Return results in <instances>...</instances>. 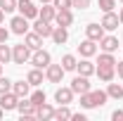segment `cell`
I'll list each match as a JSON object with an SVG mask.
<instances>
[{
	"label": "cell",
	"mask_w": 123,
	"mask_h": 121,
	"mask_svg": "<svg viewBox=\"0 0 123 121\" xmlns=\"http://www.w3.org/2000/svg\"><path fill=\"white\" fill-rule=\"evenodd\" d=\"M107 100H109V95L107 90H88V93H83L80 95V107L83 109H95V107H104L107 105Z\"/></svg>",
	"instance_id": "obj_1"
},
{
	"label": "cell",
	"mask_w": 123,
	"mask_h": 121,
	"mask_svg": "<svg viewBox=\"0 0 123 121\" xmlns=\"http://www.w3.org/2000/svg\"><path fill=\"white\" fill-rule=\"evenodd\" d=\"M31 55H33V50L26 43H19V45L12 47V62L14 64H26V62H31Z\"/></svg>",
	"instance_id": "obj_2"
},
{
	"label": "cell",
	"mask_w": 123,
	"mask_h": 121,
	"mask_svg": "<svg viewBox=\"0 0 123 121\" xmlns=\"http://www.w3.org/2000/svg\"><path fill=\"white\" fill-rule=\"evenodd\" d=\"M31 64L33 67H38V69H47L50 64H52V57H50V52L47 50H33V55H31Z\"/></svg>",
	"instance_id": "obj_3"
},
{
	"label": "cell",
	"mask_w": 123,
	"mask_h": 121,
	"mask_svg": "<svg viewBox=\"0 0 123 121\" xmlns=\"http://www.w3.org/2000/svg\"><path fill=\"white\" fill-rule=\"evenodd\" d=\"M17 112L21 114V119H36V105L31 102L29 97H19Z\"/></svg>",
	"instance_id": "obj_4"
},
{
	"label": "cell",
	"mask_w": 123,
	"mask_h": 121,
	"mask_svg": "<svg viewBox=\"0 0 123 121\" xmlns=\"http://www.w3.org/2000/svg\"><path fill=\"white\" fill-rule=\"evenodd\" d=\"M10 26H12V33H17V36H24V33H29V19L24 14H17L12 17V21H10Z\"/></svg>",
	"instance_id": "obj_5"
},
{
	"label": "cell",
	"mask_w": 123,
	"mask_h": 121,
	"mask_svg": "<svg viewBox=\"0 0 123 121\" xmlns=\"http://www.w3.org/2000/svg\"><path fill=\"white\" fill-rule=\"evenodd\" d=\"M17 10H19V14H24L26 19H36L38 17V7L31 0H17Z\"/></svg>",
	"instance_id": "obj_6"
},
{
	"label": "cell",
	"mask_w": 123,
	"mask_h": 121,
	"mask_svg": "<svg viewBox=\"0 0 123 121\" xmlns=\"http://www.w3.org/2000/svg\"><path fill=\"white\" fill-rule=\"evenodd\" d=\"M71 90H74V95H83V93L90 90V81H88V76H80L78 74L74 81H71V86H69Z\"/></svg>",
	"instance_id": "obj_7"
},
{
	"label": "cell",
	"mask_w": 123,
	"mask_h": 121,
	"mask_svg": "<svg viewBox=\"0 0 123 121\" xmlns=\"http://www.w3.org/2000/svg\"><path fill=\"white\" fill-rule=\"evenodd\" d=\"M33 31H36L38 36H43V38H50V36H52V31H55V26H52V21H45V19L36 17V24H33Z\"/></svg>",
	"instance_id": "obj_8"
},
{
	"label": "cell",
	"mask_w": 123,
	"mask_h": 121,
	"mask_svg": "<svg viewBox=\"0 0 123 121\" xmlns=\"http://www.w3.org/2000/svg\"><path fill=\"white\" fill-rule=\"evenodd\" d=\"M45 78L50 83H62V78H64V67H62V64H50L45 69Z\"/></svg>",
	"instance_id": "obj_9"
},
{
	"label": "cell",
	"mask_w": 123,
	"mask_h": 121,
	"mask_svg": "<svg viewBox=\"0 0 123 121\" xmlns=\"http://www.w3.org/2000/svg\"><path fill=\"white\" fill-rule=\"evenodd\" d=\"M17 105H19V97H17L12 90H7V93H2V95H0V107H2L5 112L17 109Z\"/></svg>",
	"instance_id": "obj_10"
},
{
	"label": "cell",
	"mask_w": 123,
	"mask_h": 121,
	"mask_svg": "<svg viewBox=\"0 0 123 121\" xmlns=\"http://www.w3.org/2000/svg\"><path fill=\"white\" fill-rule=\"evenodd\" d=\"M85 36H88L90 40H95V43H99V40L104 38V26H102V24H88V26H85Z\"/></svg>",
	"instance_id": "obj_11"
},
{
	"label": "cell",
	"mask_w": 123,
	"mask_h": 121,
	"mask_svg": "<svg viewBox=\"0 0 123 121\" xmlns=\"http://www.w3.org/2000/svg\"><path fill=\"white\" fill-rule=\"evenodd\" d=\"M36 119H40V121H50V119H55V107L47 105V102L38 105V107H36Z\"/></svg>",
	"instance_id": "obj_12"
},
{
	"label": "cell",
	"mask_w": 123,
	"mask_h": 121,
	"mask_svg": "<svg viewBox=\"0 0 123 121\" xmlns=\"http://www.w3.org/2000/svg\"><path fill=\"white\" fill-rule=\"evenodd\" d=\"M95 69H97V67H95V64L90 62V57H83V60L76 64V71H78L80 76H88V78L95 74Z\"/></svg>",
	"instance_id": "obj_13"
},
{
	"label": "cell",
	"mask_w": 123,
	"mask_h": 121,
	"mask_svg": "<svg viewBox=\"0 0 123 121\" xmlns=\"http://www.w3.org/2000/svg\"><path fill=\"white\" fill-rule=\"evenodd\" d=\"M12 93L17 97H29L31 95V83L29 81H12Z\"/></svg>",
	"instance_id": "obj_14"
},
{
	"label": "cell",
	"mask_w": 123,
	"mask_h": 121,
	"mask_svg": "<svg viewBox=\"0 0 123 121\" xmlns=\"http://www.w3.org/2000/svg\"><path fill=\"white\" fill-rule=\"evenodd\" d=\"M24 43H26L31 50H40V47H43V36H38L36 31H29V33H24Z\"/></svg>",
	"instance_id": "obj_15"
},
{
	"label": "cell",
	"mask_w": 123,
	"mask_h": 121,
	"mask_svg": "<svg viewBox=\"0 0 123 121\" xmlns=\"http://www.w3.org/2000/svg\"><path fill=\"white\" fill-rule=\"evenodd\" d=\"M55 24H57V26H71V24H74V12H71V10H57Z\"/></svg>",
	"instance_id": "obj_16"
},
{
	"label": "cell",
	"mask_w": 123,
	"mask_h": 121,
	"mask_svg": "<svg viewBox=\"0 0 123 121\" xmlns=\"http://www.w3.org/2000/svg\"><path fill=\"white\" fill-rule=\"evenodd\" d=\"M78 52H80V57H95V55H97V45H95V40L85 38V40L78 45Z\"/></svg>",
	"instance_id": "obj_17"
},
{
	"label": "cell",
	"mask_w": 123,
	"mask_h": 121,
	"mask_svg": "<svg viewBox=\"0 0 123 121\" xmlns=\"http://www.w3.org/2000/svg\"><path fill=\"white\" fill-rule=\"evenodd\" d=\"M99 47H102L104 52H116V50H118V38H116V36H107V33H104V38L99 40Z\"/></svg>",
	"instance_id": "obj_18"
},
{
	"label": "cell",
	"mask_w": 123,
	"mask_h": 121,
	"mask_svg": "<svg viewBox=\"0 0 123 121\" xmlns=\"http://www.w3.org/2000/svg\"><path fill=\"white\" fill-rule=\"evenodd\" d=\"M95 74L99 76V81L109 83V81H114V78H116V67H97V69H95Z\"/></svg>",
	"instance_id": "obj_19"
},
{
	"label": "cell",
	"mask_w": 123,
	"mask_h": 121,
	"mask_svg": "<svg viewBox=\"0 0 123 121\" xmlns=\"http://www.w3.org/2000/svg\"><path fill=\"white\" fill-rule=\"evenodd\" d=\"M38 17L45 19V21H55V17H57V7H55L52 2H45V5L38 10Z\"/></svg>",
	"instance_id": "obj_20"
},
{
	"label": "cell",
	"mask_w": 123,
	"mask_h": 121,
	"mask_svg": "<svg viewBox=\"0 0 123 121\" xmlns=\"http://www.w3.org/2000/svg\"><path fill=\"white\" fill-rule=\"evenodd\" d=\"M118 24H121L118 14H114V12H104V19H102V26H104V31H114V29H118Z\"/></svg>",
	"instance_id": "obj_21"
},
{
	"label": "cell",
	"mask_w": 123,
	"mask_h": 121,
	"mask_svg": "<svg viewBox=\"0 0 123 121\" xmlns=\"http://www.w3.org/2000/svg\"><path fill=\"white\" fill-rule=\"evenodd\" d=\"M50 38L55 40V45H64V43L69 40V31H66V26H55V31H52Z\"/></svg>",
	"instance_id": "obj_22"
},
{
	"label": "cell",
	"mask_w": 123,
	"mask_h": 121,
	"mask_svg": "<svg viewBox=\"0 0 123 121\" xmlns=\"http://www.w3.org/2000/svg\"><path fill=\"white\" fill-rule=\"evenodd\" d=\"M55 100H57L59 105H69V102L74 100V90H71V88H57Z\"/></svg>",
	"instance_id": "obj_23"
},
{
	"label": "cell",
	"mask_w": 123,
	"mask_h": 121,
	"mask_svg": "<svg viewBox=\"0 0 123 121\" xmlns=\"http://www.w3.org/2000/svg\"><path fill=\"white\" fill-rule=\"evenodd\" d=\"M26 81H29V83L33 86V88H38V86L43 83V71H40L38 67H33V69L29 71V76H26Z\"/></svg>",
	"instance_id": "obj_24"
},
{
	"label": "cell",
	"mask_w": 123,
	"mask_h": 121,
	"mask_svg": "<svg viewBox=\"0 0 123 121\" xmlns=\"http://www.w3.org/2000/svg\"><path fill=\"white\" fill-rule=\"evenodd\" d=\"M107 95L111 97V100H121V97H123V86H118V83H111V81H109V86H107Z\"/></svg>",
	"instance_id": "obj_25"
},
{
	"label": "cell",
	"mask_w": 123,
	"mask_h": 121,
	"mask_svg": "<svg viewBox=\"0 0 123 121\" xmlns=\"http://www.w3.org/2000/svg\"><path fill=\"white\" fill-rule=\"evenodd\" d=\"M76 64H78V60L74 57V55H64V57H62V67H64V71H76Z\"/></svg>",
	"instance_id": "obj_26"
},
{
	"label": "cell",
	"mask_w": 123,
	"mask_h": 121,
	"mask_svg": "<svg viewBox=\"0 0 123 121\" xmlns=\"http://www.w3.org/2000/svg\"><path fill=\"white\" fill-rule=\"evenodd\" d=\"M97 64H99V67H116V57H114V52H102Z\"/></svg>",
	"instance_id": "obj_27"
},
{
	"label": "cell",
	"mask_w": 123,
	"mask_h": 121,
	"mask_svg": "<svg viewBox=\"0 0 123 121\" xmlns=\"http://www.w3.org/2000/svg\"><path fill=\"white\" fill-rule=\"evenodd\" d=\"M10 60H12V47L0 43V64H7Z\"/></svg>",
	"instance_id": "obj_28"
},
{
	"label": "cell",
	"mask_w": 123,
	"mask_h": 121,
	"mask_svg": "<svg viewBox=\"0 0 123 121\" xmlns=\"http://www.w3.org/2000/svg\"><path fill=\"white\" fill-rule=\"evenodd\" d=\"M55 119H57V121L71 119V109H69L66 105H59V109H55Z\"/></svg>",
	"instance_id": "obj_29"
},
{
	"label": "cell",
	"mask_w": 123,
	"mask_h": 121,
	"mask_svg": "<svg viewBox=\"0 0 123 121\" xmlns=\"http://www.w3.org/2000/svg\"><path fill=\"white\" fill-rule=\"evenodd\" d=\"M29 100L38 107V105H43V102H45V93H43V90H33V93L29 95Z\"/></svg>",
	"instance_id": "obj_30"
},
{
	"label": "cell",
	"mask_w": 123,
	"mask_h": 121,
	"mask_svg": "<svg viewBox=\"0 0 123 121\" xmlns=\"http://www.w3.org/2000/svg\"><path fill=\"white\" fill-rule=\"evenodd\" d=\"M0 10H2V12H14L17 10V0H0Z\"/></svg>",
	"instance_id": "obj_31"
},
{
	"label": "cell",
	"mask_w": 123,
	"mask_h": 121,
	"mask_svg": "<svg viewBox=\"0 0 123 121\" xmlns=\"http://www.w3.org/2000/svg\"><path fill=\"white\" fill-rule=\"evenodd\" d=\"M7 90H12V81H10L7 76L0 74V95H2V93H7Z\"/></svg>",
	"instance_id": "obj_32"
},
{
	"label": "cell",
	"mask_w": 123,
	"mask_h": 121,
	"mask_svg": "<svg viewBox=\"0 0 123 121\" xmlns=\"http://www.w3.org/2000/svg\"><path fill=\"white\" fill-rule=\"evenodd\" d=\"M116 7V0H99V10L102 12H114Z\"/></svg>",
	"instance_id": "obj_33"
},
{
	"label": "cell",
	"mask_w": 123,
	"mask_h": 121,
	"mask_svg": "<svg viewBox=\"0 0 123 121\" xmlns=\"http://www.w3.org/2000/svg\"><path fill=\"white\" fill-rule=\"evenodd\" d=\"M52 5H55L57 10H71V7H74L71 0H52Z\"/></svg>",
	"instance_id": "obj_34"
},
{
	"label": "cell",
	"mask_w": 123,
	"mask_h": 121,
	"mask_svg": "<svg viewBox=\"0 0 123 121\" xmlns=\"http://www.w3.org/2000/svg\"><path fill=\"white\" fill-rule=\"evenodd\" d=\"M74 2V7H78V10H88L90 7V0H71Z\"/></svg>",
	"instance_id": "obj_35"
},
{
	"label": "cell",
	"mask_w": 123,
	"mask_h": 121,
	"mask_svg": "<svg viewBox=\"0 0 123 121\" xmlns=\"http://www.w3.org/2000/svg\"><path fill=\"white\" fill-rule=\"evenodd\" d=\"M7 36H10V31L5 29V26H0V43H5V40H7Z\"/></svg>",
	"instance_id": "obj_36"
},
{
	"label": "cell",
	"mask_w": 123,
	"mask_h": 121,
	"mask_svg": "<svg viewBox=\"0 0 123 121\" xmlns=\"http://www.w3.org/2000/svg\"><path fill=\"white\" fill-rule=\"evenodd\" d=\"M111 119H114V121H123V112H121V109H116V112L111 114Z\"/></svg>",
	"instance_id": "obj_37"
},
{
	"label": "cell",
	"mask_w": 123,
	"mask_h": 121,
	"mask_svg": "<svg viewBox=\"0 0 123 121\" xmlns=\"http://www.w3.org/2000/svg\"><path fill=\"white\" fill-rule=\"evenodd\" d=\"M116 76L123 78V62H116Z\"/></svg>",
	"instance_id": "obj_38"
},
{
	"label": "cell",
	"mask_w": 123,
	"mask_h": 121,
	"mask_svg": "<svg viewBox=\"0 0 123 121\" xmlns=\"http://www.w3.org/2000/svg\"><path fill=\"white\" fill-rule=\"evenodd\" d=\"M71 119H74V121H85V116H83V114H74V112H71Z\"/></svg>",
	"instance_id": "obj_39"
},
{
	"label": "cell",
	"mask_w": 123,
	"mask_h": 121,
	"mask_svg": "<svg viewBox=\"0 0 123 121\" xmlns=\"http://www.w3.org/2000/svg\"><path fill=\"white\" fill-rule=\"evenodd\" d=\"M118 19H121V24H123V7H121V12H118Z\"/></svg>",
	"instance_id": "obj_40"
},
{
	"label": "cell",
	"mask_w": 123,
	"mask_h": 121,
	"mask_svg": "<svg viewBox=\"0 0 123 121\" xmlns=\"http://www.w3.org/2000/svg\"><path fill=\"white\" fill-rule=\"evenodd\" d=\"M2 19H5V12H2V10H0V24H2Z\"/></svg>",
	"instance_id": "obj_41"
},
{
	"label": "cell",
	"mask_w": 123,
	"mask_h": 121,
	"mask_svg": "<svg viewBox=\"0 0 123 121\" xmlns=\"http://www.w3.org/2000/svg\"><path fill=\"white\" fill-rule=\"evenodd\" d=\"M2 116H5V109H2V107H0V119H2Z\"/></svg>",
	"instance_id": "obj_42"
},
{
	"label": "cell",
	"mask_w": 123,
	"mask_h": 121,
	"mask_svg": "<svg viewBox=\"0 0 123 121\" xmlns=\"http://www.w3.org/2000/svg\"><path fill=\"white\" fill-rule=\"evenodd\" d=\"M45 2H52V0H40V5H45Z\"/></svg>",
	"instance_id": "obj_43"
},
{
	"label": "cell",
	"mask_w": 123,
	"mask_h": 121,
	"mask_svg": "<svg viewBox=\"0 0 123 121\" xmlns=\"http://www.w3.org/2000/svg\"><path fill=\"white\" fill-rule=\"evenodd\" d=\"M0 74H2V64H0Z\"/></svg>",
	"instance_id": "obj_44"
},
{
	"label": "cell",
	"mask_w": 123,
	"mask_h": 121,
	"mask_svg": "<svg viewBox=\"0 0 123 121\" xmlns=\"http://www.w3.org/2000/svg\"><path fill=\"white\" fill-rule=\"evenodd\" d=\"M121 2H123V0H121Z\"/></svg>",
	"instance_id": "obj_45"
}]
</instances>
